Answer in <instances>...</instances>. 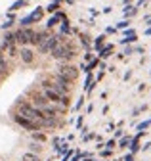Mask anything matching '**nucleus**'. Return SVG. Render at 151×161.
I'll return each instance as SVG.
<instances>
[{
    "label": "nucleus",
    "mask_w": 151,
    "mask_h": 161,
    "mask_svg": "<svg viewBox=\"0 0 151 161\" xmlns=\"http://www.w3.org/2000/svg\"><path fill=\"white\" fill-rule=\"evenodd\" d=\"M59 75H61L63 79H67V81H75V79L78 77V71H76L73 65H63L61 69H59Z\"/></svg>",
    "instance_id": "4"
},
{
    "label": "nucleus",
    "mask_w": 151,
    "mask_h": 161,
    "mask_svg": "<svg viewBox=\"0 0 151 161\" xmlns=\"http://www.w3.org/2000/svg\"><path fill=\"white\" fill-rule=\"evenodd\" d=\"M15 121L21 125V127H27V129H31V130H35V129H38V125L35 121H31V119H27V117H23V115H15Z\"/></svg>",
    "instance_id": "5"
},
{
    "label": "nucleus",
    "mask_w": 151,
    "mask_h": 161,
    "mask_svg": "<svg viewBox=\"0 0 151 161\" xmlns=\"http://www.w3.org/2000/svg\"><path fill=\"white\" fill-rule=\"evenodd\" d=\"M52 56H54V58H71V56H73V50H71L65 42H57L56 40L54 46H52Z\"/></svg>",
    "instance_id": "2"
},
{
    "label": "nucleus",
    "mask_w": 151,
    "mask_h": 161,
    "mask_svg": "<svg viewBox=\"0 0 151 161\" xmlns=\"http://www.w3.org/2000/svg\"><path fill=\"white\" fill-rule=\"evenodd\" d=\"M54 42H56V39H52V37H48V35H40L38 37L37 35V44H38V48L42 52H48L54 46Z\"/></svg>",
    "instance_id": "3"
},
{
    "label": "nucleus",
    "mask_w": 151,
    "mask_h": 161,
    "mask_svg": "<svg viewBox=\"0 0 151 161\" xmlns=\"http://www.w3.org/2000/svg\"><path fill=\"white\" fill-rule=\"evenodd\" d=\"M42 90H44V96L50 100L52 104H61V106H67L69 104V100L65 98V94L59 90H56V88H52V86H48V84L42 83Z\"/></svg>",
    "instance_id": "1"
},
{
    "label": "nucleus",
    "mask_w": 151,
    "mask_h": 161,
    "mask_svg": "<svg viewBox=\"0 0 151 161\" xmlns=\"http://www.w3.org/2000/svg\"><path fill=\"white\" fill-rule=\"evenodd\" d=\"M0 73H2V75L6 73V63H4V59H2V56H0Z\"/></svg>",
    "instance_id": "7"
},
{
    "label": "nucleus",
    "mask_w": 151,
    "mask_h": 161,
    "mask_svg": "<svg viewBox=\"0 0 151 161\" xmlns=\"http://www.w3.org/2000/svg\"><path fill=\"white\" fill-rule=\"evenodd\" d=\"M25 161H38L35 155H25Z\"/></svg>",
    "instance_id": "8"
},
{
    "label": "nucleus",
    "mask_w": 151,
    "mask_h": 161,
    "mask_svg": "<svg viewBox=\"0 0 151 161\" xmlns=\"http://www.w3.org/2000/svg\"><path fill=\"white\" fill-rule=\"evenodd\" d=\"M21 56H23V59H25L27 63H29V61H33V52L31 50H27V48H25V50L21 52Z\"/></svg>",
    "instance_id": "6"
}]
</instances>
